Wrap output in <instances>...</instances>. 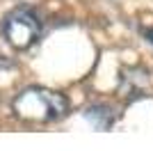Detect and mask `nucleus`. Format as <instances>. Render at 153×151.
<instances>
[{
	"instance_id": "obj_1",
	"label": "nucleus",
	"mask_w": 153,
	"mask_h": 151,
	"mask_svg": "<svg viewBox=\"0 0 153 151\" xmlns=\"http://www.w3.org/2000/svg\"><path fill=\"white\" fill-rule=\"evenodd\" d=\"M12 110L21 121L48 124V121H57L59 117L69 112V101L64 94L53 92V89L27 87L14 99Z\"/></svg>"
},
{
	"instance_id": "obj_2",
	"label": "nucleus",
	"mask_w": 153,
	"mask_h": 151,
	"mask_svg": "<svg viewBox=\"0 0 153 151\" xmlns=\"http://www.w3.org/2000/svg\"><path fill=\"white\" fill-rule=\"evenodd\" d=\"M2 34H5L7 44L16 50H27L30 46L37 44L41 37V21L32 9L19 7L14 9L2 23Z\"/></svg>"
},
{
	"instance_id": "obj_3",
	"label": "nucleus",
	"mask_w": 153,
	"mask_h": 151,
	"mask_svg": "<svg viewBox=\"0 0 153 151\" xmlns=\"http://www.w3.org/2000/svg\"><path fill=\"white\" fill-rule=\"evenodd\" d=\"M149 39H151V41H153V30H151V32H149Z\"/></svg>"
}]
</instances>
